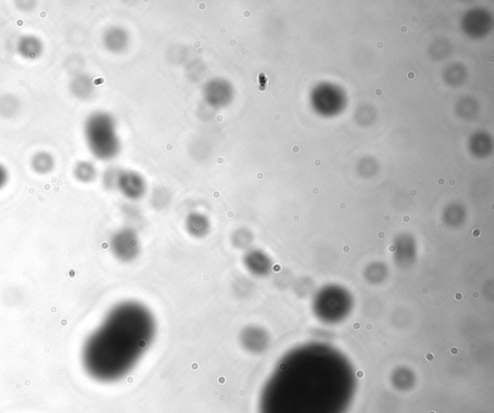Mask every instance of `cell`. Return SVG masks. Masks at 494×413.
Here are the masks:
<instances>
[{
    "mask_svg": "<svg viewBox=\"0 0 494 413\" xmlns=\"http://www.w3.org/2000/svg\"><path fill=\"white\" fill-rule=\"evenodd\" d=\"M154 332V318L142 305L115 307L85 341L81 354L84 369L96 381H119L142 357Z\"/></svg>",
    "mask_w": 494,
    "mask_h": 413,
    "instance_id": "cell-1",
    "label": "cell"
},
{
    "mask_svg": "<svg viewBox=\"0 0 494 413\" xmlns=\"http://www.w3.org/2000/svg\"><path fill=\"white\" fill-rule=\"evenodd\" d=\"M109 130V120L103 114H94L86 122L85 135L89 148L99 159L109 158L113 152Z\"/></svg>",
    "mask_w": 494,
    "mask_h": 413,
    "instance_id": "cell-2",
    "label": "cell"
},
{
    "mask_svg": "<svg viewBox=\"0 0 494 413\" xmlns=\"http://www.w3.org/2000/svg\"><path fill=\"white\" fill-rule=\"evenodd\" d=\"M44 42L33 34L22 35L17 43V51L21 57L28 61H35L44 54Z\"/></svg>",
    "mask_w": 494,
    "mask_h": 413,
    "instance_id": "cell-3",
    "label": "cell"
},
{
    "mask_svg": "<svg viewBox=\"0 0 494 413\" xmlns=\"http://www.w3.org/2000/svg\"><path fill=\"white\" fill-rule=\"evenodd\" d=\"M30 166L36 174H49L54 170L55 158L51 152L38 151L31 157Z\"/></svg>",
    "mask_w": 494,
    "mask_h": 413,
    "instance_id": "cell-4",
    "label": "cell"
},
{
    "mask_svg": "<svg viewBox=\"0 0 494 413\" xmlns=\"http://www.w3.org/2000/svg\"><path fill=\"white\" fill-rule=\"evenodd\" d=\"M70 91L74 97L80 99L88 98L93 91L90 77L85 75H76L70 82Z\"/></svg>",
    "mask_w": 494,
    "mask_h": 413,
    "instance_id": "cell-5",
    "label": "cell"
},
{
    "mask_svg": "<svg viewBox=\"0 0 494 413\" xmlns=\"http://www.w3.org/2000/svg\"><path fill=\"white\" fill-rule=\"evenodd\" d=\"M21 109V101L13 94H4L0 96V117L3 119H12L16 117Z\"/></svg>",
    "mask_w": 494,
    "mask_h": 413,
    "instance_id": "cell-6",
    "label": "cell"
},
{
    "mask_svg": "<svg viewBox=\"0 0 494 413\" xmlns=\"http://www.w3.org/2000/svg\"><path fill=\"white\" fill-rule=\"evenodd\" d=\"M74 176L77 181L81 183H89L94 180L96 176V169L92 163L80 162L77 163L74 168Z\"/></svg>",
    "mask_w": 494,
    "mask_h": 413,
    "instance_id": "cell-7",
    "label": "cell"
},
{
    "mask_svg": "<svg viewBox=\"0 0 494 413\" xmlns=\"http://www.w3.org/2000/svg\"><path fill=\"white\" fill-rule=\"evenodd\" d=\"M9 181V171L5 165L0 163V190L4 188Z\"/></svg>",
    "mask_w": 494,
    "mask_h": 413,
    "instance_id": "cell-8",
    "label": "cell"
},
{
    "mask_svg": "<svg viewBox=\"0 0 494 413\" xmlns=\"http://www.w3.org/2000/svg\"><path fill=\"white\" fill-rule=\"evenodd\" d=\"M414 76H414V73H412V72H410V73L407 74V77L408 78H414Z\"/></svg>",
    "mask_w": 494,
    "mask_h": 413,
    "instance_id": "cell-9",
    "label": "cell"
},
{
    "mask_svg": "<svg viewBox=\"0 0 494 413\" xmlns=\"http://www.w3.org/2000/svg\"><path fill=\"white\" fill-rule=\"evenodd\" d=\"M375 94H376V95H381V90H380V89H376Z\"/></svg>",
    "mask_w": 494,
    "mask_h": 413,
    "instance_id": "cell-10",
    "label": "cell"
},
{
    "mask_svg": "<svg viewBox=\"0 0 494 413\" xmlns=\"http://www.w3.org/2000/svg\"><path fill=\"white\" fill-rule=\"evenodd\" d=\"M401 31H403V32H406V26H405V25H404V26H402V27H401Z\"/></svg>",
    "mask_w": 494,
    "mask_h": 413,
    "instance_id": "cell-11",
    "label": "cell"
},
{
    "mask_svg": "<svg viewBox=\"0 0 494 413\" xmlns=\"http://www.w3.org/2000/svg\"><path fill=\"white\" fill-rule=\"evenodd\" d=\"M438 184H440V185H443V184H444V180H443V179H441V180H440H440H438Z\"/></svg>",
    "mask_w": 494,
    "mask_h": 413,
    "instance_id": "cell-12",
    "label": "cell"
},
{
    "mask_svg": "<svg viewBox=\"0 0 494 413\" xmlns=\"http://www.w3.org/2000/svg\"><path fill=\"white\" fill-rule=\"evenodd\" d=\"M378 46H379V47H381V46H382L381 43H378V44H377V47H378Z\"/></svg>",
    "mask_w": 494,
    "mask_h": 413,
    "instance_id": "cell-13",
    "label": "cell"
}]
</instances>
